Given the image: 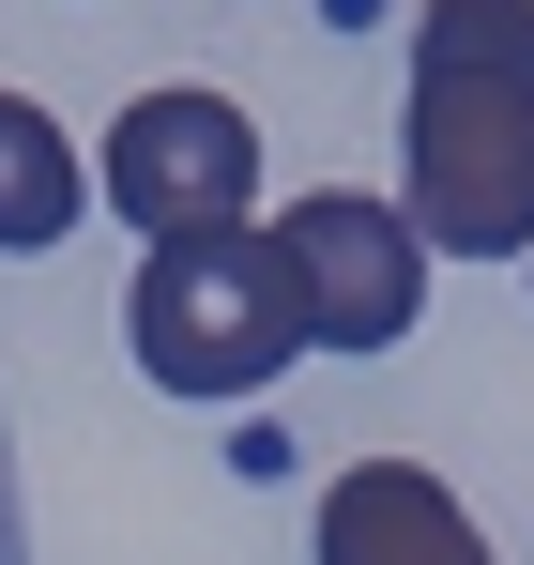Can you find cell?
<instances>
[{"mask_svg": "<svg viewBox=\"0 0 534 565\" xmlns=\"http://www.w3.org/2000/svg\"><path fill=\"white\" fill-rule=\"evenodd\" d=\"M92 199L122 214V230H229V214H260V122L229 93H138L107 122V153H92Z\"/></svg>", "mask_w": 534, "mask_h": 565, "instance_id": "cell-4", "label": "cell"}, {"mask_svg": "<svg viewBox=\"0 0 534 565\" xmlns=\"http://www.w3.org/2000/svg\"><path fill=\"white\" fill-rule=\"evenodd\" d=\"M77 214H92L77 138H62L31 93H0V260H15V245H77Z\"/></svg>", "mask_w": 534, "mask_h": 565, "instance_id": "cell-6", "label": "cell"}, {"mask_svg": "<svg viewBox=\"0 0 534 565\" xmlns=\"http://www.w3.org/2000/svg\"><path fill=\"white\" fill-rule=\"evenodd\" d=\"M122 337L169 397H260L290 352H306V306H290V260L275 230H153V260L122 290Z\"/></svg>", "mask_w": 534, "mask_h": 565, "instance_id": "cell-2", "label": "cell"}, {"mask_svg": "<svg viewBox=\"0 0 534 565\" xmlns=\"http://www.w3.org/2000/svg\"><path fill=\"white\" fill-rule=\"evenodd\" d=\"M275 260H290V306H306V352H397L413 306H428V230L366 184H321L275 214Z\"/></svg>", "mask_w": 534, "mask_h": 565, "instance_id": "cell-3", "label": "cell"}, {"mask_svg": "<svg viewBox=\"0 0 534 565\" xmlns=\"http://www.w3.org/2000/svg\"><path fill=\"white\" fill-rule=\"evenodd\" d=\"M0 565H31V551H15V459H0Z\"/></svg>", "mask_w": 534, "mask_h": 565, "instance_id": "cell-7", "label": "cell"}, {"mask_svg": "<svg viewBox=\"0 0 534 565\" xmlns=\"http://www.w3.org/2000/svg\"><path fill=\"white\" fill-rule=\"evenodd\" d=\"M520 276H534V245H520Z\"/></svg>", "mask_w": 534, "mask_h": 565, "instance_id": "cell-8", "label": "cell"}, {"mask_svg": "<svg viewBox=\"0 0 534 565\" xmlns=\"http://www.w3.org/2000/svg\"><path fill=\"white\" fill-rule=\"evenodd\" d=\"M321 565H504L428 459H352L321 489Z\"/></svg>", "mask_w": 534, "mask_h": 565, "instance_id": "cell-5", "label": "cell"}, {"mask_svg": "<svg viewBox=\"0 0 534 565\" xmlns=\"http://www.w3.org/2000/svg\"><path fill=\"white\" fill-rule=\"evenodd\" d=\"M397 214L444 260L534 245V0H428L413 107H397Z\"/></svg>", "mask_w": 534, "mask_h": 565, "instance_id": "cell-1", "label": "cell"}]
</instances>
